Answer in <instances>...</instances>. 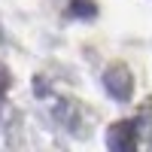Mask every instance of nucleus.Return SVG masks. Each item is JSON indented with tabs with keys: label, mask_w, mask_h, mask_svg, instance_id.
<instances>
[{
	"label": "nucleus",
	"mask_w": 152,
	"mask_h": 152,
	"mask_svg": "<svg viewBox=\"0 0 152 152\" xmlns=\"http://www.w3.org/2000/svg\"><path fill=\"white\" fill-rule=\"evenodd\" d=\"M104 85H107V91L116 97V100H128L131 91H134V79H131L128 67H122V64L110 67V70L104 73Z\"/></svg>",
	"instance_id": "nucleus-2"
},
{
	"label": "nucleus",
	"mask_w": 152,
	"mask_h": 152,
	"mask_svg": "<svg viewBox=\"0 0 152 152\" xmlns=\"http://www.w3.org/2000/svg\"><path fill=\"white\" fill-rule=\"evenodd\" d=\"M6 91H9V70L0 64V107H3V97H6Z\"/></svg>",
	"instance_id": "nucleus-4"
},
{
	"label": "nucleus",
	"mask_w": 152,
	"mask_h": 152,
	"mask_svg": "<svg viewBox=\"0 0 152 152\" xmlns=\"http://www.w3.org/2000/svg\"><path fill=\"white\" fill-rule=\"evenodd\" d=\"M70 15H76V18H94L97 15V3L94 0H70Z\"/></svg>",
	"instance_id": "nucleus-3"
},
{
	"label": "nucleus",
	"mask_w": 152,
	"mask_h": 152,
	"mask_svg": "<svg viewBox=\"0 0 152 152\" xmlns=\"http://www.w3.org/2000/svg\"><path fill=\"white\" fill-rule=\"evenodd\" d=\"M137 125L134 119H128V122H116L113 128L107 131V146L110 149H116V152H128V149H134L137 146Z\"/></svg>",
	"instance_id": "nucleus-1"
}]
</instances>
